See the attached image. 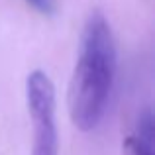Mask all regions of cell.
<instances>
[{
  "mask_svg": "<svg viewBox=\"0 0 155 155\" xmlns=\"http://www.w3.org/2000/svg\"><path fill=\"white\" fill-rule=\"evenodd\" d=\"M26 102L34 122L31 155H57L59 136L55 124V87L43 71L35 69L26 79Z\"/></svg>",
  "mask_w": 155,
  "mask_h": 155,
  "instance_id": "obj_2",
  "label": "cell"
},
{
  "mask_svg": "<svg viewBox=\"0 0 155 155\" xmlns=\"http://www.w3.org/2000/svg\"><path fill=\"white\" fill-rule=\"evenodd\" d=\"M116 41L108 20L100 12H92L83 28L67 94L69 116L81 132L94 130L102 120L116 79Z\"/></svg>",
  "mask_w": 155,
  "mask_h": 155,
  "instance_id": "obj_1",
  "label": "cell"
},
{
  "mask_svg": "<svg viewBox=\"0 0 155 155\" xmlns=\"http://www.w3.org/2000/svg\"><path fill=\"white\" fill-rule=\"evenodd\" d=\"M122 153L124 155H155V137L140 136L132 132L122 141Z\"/></svg>",
  "mask_w": 155,
  "mask_h": 155,
  "instance_id": "obj_3",
  "label": "cell"
},
{
  "mask_svg": "<svg viewBox=\"0 0 155 155\" xmlns=\"http://www.w3.org/2000/svg\"><path fill=\"white\" fill-rule=\"evenodd\" d=\"M31 8L39 12V14H45V16H51L55 12V2L53 0H26Z\"/></svg>",
  "mask_w": 155,
  "mask_h": 155,
  "instance_id": "obj_4",
  "label": "cell"
}]
</instances>
